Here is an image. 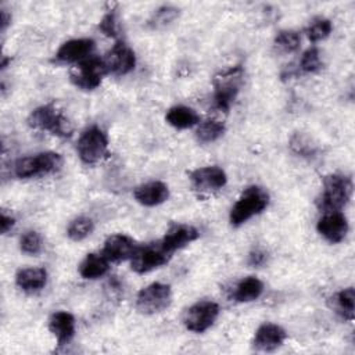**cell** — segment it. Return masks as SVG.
Segmentation results:
<instances>
[{"mask_svg":"<svg viewBox=\"0 0 355 355\" xmlns=\"http://www.w3.org/2000/svg\"><path fill=\"white\" fill-rule=\"evenodd\" d=\"M352 196V182L341 173H331L323 179L322 191L316 200L318 208L324 212L341 211Z\"/></svg>","mask_w":355,"mask_h":355,"instance_id":"6da1fadb","label":"cell"},{"mask_svg":"<svg viewBox=\"0 0 355 355\" xmlns=\"http://www.w3.org/2000/svg\"><path fill=\"white\" fill-rule=\"evenodd\" d=\"M28 125L32 129L49 132L50 135L62 139L72 135V126L68 118L54 103L35 108L28 116Z\"/></svg>","mask_w":355,"mask_h":355,"instance_id":"7a4b0ae2","label":"cell"},{"mask_svg":"<svg viewBox=\"0 0 355 355\" xmlns=\"http://www.w3.org/2000/svg\"><path fill=\"white\" fill-rule=\"evenodd\" d=\"M269 204V194L263 187L250 186L237 198L229 214L232 226H241L252 216L261 214Z\"/></svg>","mask_w":355,"mask_h":355,"instance_id":"3957f363","label":"cell"},{"mask_svg":"<svg viewBox=\"0 0 355 355\" xmlns=\"http://www.w3.org/2000/svg\"><path fill=\"white\" fill-rule=\"evenodd\" d=\"M244 71L240 65L232 67L226 71L219 72L215 75L212 85H214V105L223 112H227L233 105L241 83H243Z\"/></svg>","mask_w":355,"mask_h":355,"instance_id":"277c9868","label":"cell"},{"mask_svg":"<svg viewBox=\"0 0 355 355\" xmlns=\"http://www.w3.org/2000/svg\"><path fill=\"white\" fill-rule=\"evenodd\" d=\"M61 165L62 158L60 154L53 151H44L17 159L14 164V175L19 179L43 176L57 172Z\"/></svg>","mask_w":355,"mask_h":355,"instance_id":"5b68a950","label":"cell"},{"mask_svg":"<svg viewBox=\"0 0 355 355\" xmlns=\"http://www.w3.org/2000/svg\"><path fill=\"white\" fill-rule=\"evenodd\" d=\"M76 151L83 164L93 165L108 155V137L105 132L93 125L85 129L76 143Z\"/></svg>","mask_w":355,"mask_h":355,"instance_id":"8992f818","label":"cell"},{"mask_svg":"<svg viewBox=\"0 0 355 355\" xmlns=\"http://www.w3.org/2000/svg\"><path fill=\"white\" fill-rule=\"evenodd\" d=\"M172 302V290L169 284L165 283H151L143 287L136 295V308L140 313L155 315L166 308Z\"/></svg>","mask_w":355,"mask_h":355,"instance_id":"52a82bcc","label":"cell"},{"mask_svg":"<svg viewBox=\"0 0 355 355\" xmlns=\"http://www.w3.org/2000/svg\"><path fill=\"white\" fill-rule=\"evenodd\" d=\"M108 75L104 61L100 57H89L76 64L69 72V80L78 89L94 90L101 85L103 78Z\"/></svg>","mask_w":355,"mask_h":355,"instance_id":"ba28073f","label":"cell"},{"mask_svg":"<svg viewBox=\"0 0 355 355\" xmlns=\"http://www.w3.org/2000/svg\"><path fill=\"white\" fill-rule=\"evenodd\" d=\"M219 305L209 300L197 301L189 306L183 315V324L189 331L204 333L207 331L219 316Z\"/></svg>","mask_w":355,"mask_h":355,"instance_id":"9c48e42d","label":"cell"},{"mask_svg":"<svg viewBox=\"0 0 355 355\" xmlns=\"http://www.w3.org/2000/svg\"><path fill=\"white\" fill-rule=\"evenodd\" d=\"M169 258L171 254L164 250L159 241L139 245L130 258V269L139 275H143L161 268L169 261Z\"/></svg>","mask_w":355,"mask_h":355,"instance_id":"30bf717a","label":"cell"},{"mask_svg":"<svg viewBox=\"0 0 355 355\" xmlns=\"http://www.w3.org/2000/svg\"><path fill=\"white\" fill-rule=\"evenodd\" d=\"M107 73L126 75L135 69L136 55L135 51L122 40L116 42L103 57Z\"/></svg>","mask_w":355,"mask_h":355,"instance_id":"8fae6325","label":"cell"},{"mask_svg":"<svg viewBox=\"0 0 355 355\" xmlns=\"http://www.w3.org/2000/svg\"><path fill=\"white\" fill-rule=\"evenodd\" d=\"M193 187L200 193H215L225 187L227 176L225 171L216 165L201 166L189 173Z\"/></svg>","mask_w":355,"mask_h":355,"instance_id":"7c38bea8","label":"cell"},{"mask_svg":"<svg viewBox=\"0 0 355 355\" xmlns=\"http://www.w3.org/2000/svg\"><path fill=\"white\" fill-rule=\"evenodd\" d=\"M94 47L96 43L93 39H71L60 46L55 53V61L62 64H79L80 61L93 55Z\"/></svg>","mask_w":355,"mask_h":355,"instance_id":"4fadbf2b","label":"cell"},{"mask_svg":"<svg viewBox=\"0 0 355 355\" xmlns=\"http://www.w3.org/2000/svg\"><path fill=\"white\" fill-rule=\"evenodd\" d=\"M318 233L329 243H340L348 233V220L341 211L324 212L316 225Z\"/></svg>","mask_w":355,"mask_h":355,"instance_id":"5bb4252c","label":"cell"},{"mask_svg":"<svg viewBox=\"0 0 355 355\" xmlns=\"http://www.w3.org/2000/svg\"><path fill=\"white\" fill-rule=\"evenodd\" d=\"M198 236L200 233L194 226L187 223H173L165 232L159 243L164 247V250L172 255L175 251L196 241Z\"/></svg>","mask_w":355,"mask_h":355,"instance_id":"9a60e30c","label":"cell"},{"mask_svg":"<svg viewBox=\"0 0 355 355\" xmlns=\"http://www.w3.org/2000/svg\"><path fill=\"white\" fill-rule=\"evenodd\" d=\"M139 244L128 234L116 233L107 237L103 247V254L110 262H123L133 257Z\"/></svg>","mask_w":355,"mask_h":355,"instance_id":"2e32d148","label":"cell"},{"mask_svg":"<svg viewBox=\"0 0 355 355\" xmlns=\"http://www.w3.org/2000/svg\"><path fill=\"white\" fill-rule=\"evenodd\" d=\"M286 338L287 333L282 326L276 323H262L254 334L252 347L257 351L272 352L282 347Z\"/></svg>","mask_w":355,"mask_h":355,"instance_id":"e0dca14e","label":"cell"},{"mask_svg":"<svg viewBox=\"0 0 355 355\" xmlns=\"http://www.w3.org/2000/svg\"><path fill=\"white\" fill-rule=\"evenodd\" d=\"M133 197L144 207H155L168 200L169 189L164 182L151 180L137 186L133 191Z\"/></svg>","mask_w":355,"mask_h":355,"instance_id":"ac0fdd59","label":"cell"},{"mask_svg":"<svg viewBox=\"0 0 355 355\" xmlns=\"http://www.w3.org/2000/svg\"><path fill=\"white\" fill-rule=\"evenodd\" d=\"M49 330L60 347L68 344L75 336V318L67 311H57L49 319Z\"/></svg>","mask_w":355,"mask_h":355,"instance_id":"d6986e66","label":"cell"},{"mask_svg":"<svg viewBox=\"0 0 355 355\" xmlns=\"http://www.w3.org/2000/svg\"><path fill=\"white\" fill-rule=\"evenodd\" d=\"M47 272L44 268H24L15 275V284L26 294H35L44 288Z\"/></svg>","mask_w":355,"mask_h":355,"instance_id":"ffe728a7","label":"cell"},{"mask_svg":"<svg viewBox=\"0 0 355 355\" xmlns=\"http://www.w3.org/2000/svg\"><path fill=\"white\" fill-rule=\"evenodd\" d=\"M110 269V261L103 252H90L79 263V273L83 279L94 280L103 277Z\"/></svg>","mask_w":355,"mask_h":355,"instance_id":"44dd1931","label":"cell"},{"mask_svg":"<svg viewBox=\"0 0 355 355\" xmlns=\"http://www.w3.org/2000/svg\"><path fill=\"white\" fill-rule=\"evenodd\" d=\"M262 291H263V283L255 276H248L241 279L236 284L232 293V298L237 302H251L258 300Z\"/></svg>","mask_w":355,"mask_h":355,"instance_id":"7402d4cb","label":"cell"},{"mask_svg":"<svg viewBox=\"0 0 355 355\" xmlns=\"http://www.w3.org/2000/svg\"><path fill=\"white\" fill-rule=\"evenodd\" d=\"M166 122L176 129H189L200 123V115L190 107L175 105L165 115Z\"/></svg>","mask_w":355,"mask_h":355,"instance_id":"603a6c76","label":"cell"},{"mask_svg":"<svg viewBox=\"0 0 355 355\" xmlns=\"http://www.w3.org/2000/svg\"><path fill=\"white\" fill-rule=\"evenodd\" d=\"M354 304H355V291L352 287L343 288L330 298L331 309L345 320L354 319Z\"/></svg>","mask_w":355,"mask_h":355,"instance_id":"cb8c5ba5","label":"cell"},{"mask_svg":"<svg viewBox=\"0 0 355 355\" xmlns=\"http://www.w3.org/2000/svg\"><path fill=\"white\" fill-rule=\"evenodd\" d=\"M226 132V126L223 122L218 119H207L200 122L196 129V139L200 143H212L220 139Z\"/></svg>","mask_w":355,"mask_h":355,"instance_id":"d4e9b609","label":"cell"},{"mask_svg":"<svg viewBox=\"0 0 355 355\" xmlns=\"http://www.w3.org/2000/svg\"><path fill=\"white\" fill-rule=\"evenodd\" d=\"M94 229V223L90 218L87 216H78L73 220H71V223L67 227V236L72 240V241H80L83 239H86L87 236L92 234Z\"/></svg>","mask_w":355,"mask_h":355,"instance_id":"484cf974","label":"cell"},{"mask_svg":"<svg viewBox=\"0 0 355 355\" xmlns=\"http://www.w3.org/2000/svg\"><path fill=\"white\" fill-rule=\"evenodd\" d=\"M331 31H333V25L330 19L323 17H316L309 22V25L305 29V33L311 42L316 43L329 37Z\"/></svg>","mask_w":355,"mask_h":355,"instance_id":"4316f807","label":"cell"},{"mask_svg":"<svg viewBox=\"0 0 355 355\" xmlns=\"http://www.w3.org/2000/svg\"><path fill=\"white\" fill-rule=\"evenodd\" d=\"M301 36L293 29H284L275 36V46L283 53H294L300 49Z\"/></svg>","mask_w":355,"mask_h":355,"instance_id":"83f0119b","label":"cell"},{"mask_svg":"<svg viewBox=\"0 0 355 355\" xmlns=\"http://www.w3.org/2000/svg\"><path fill=\"white\" fill-rule=\"evenodd\" d=\"M179 17V8L173 7V6H161L159 8H157L150 21L148 25L153 28H164L169 24H172L176 18Z\"/></svg>","mask_w":355,"mask_h":355,"instance_id":"f1b7e54d","label":"cell"},{"mask_svg":"<svg viewBox=\"0 0 355 355\" xmlns=\"http://www.w3.org/2000/svg\"><path fill=\"white\" fill-rule=\"evenodd\" d=\"M322 57H320V51L316 47H309L308 50L304 51L298 68L305 72V73H315L318 71L322 69Z\"/></svg>","mask_w":355,"mask_h":355,"instance_id":"f546056e","label":"cell"},{"mask_svg":"<svg viewBox=\"0 0 355 355\" xmlns=\"http://www.w3.org/2000/svg\"><path fill=\"white\" fill-rule=\"evenodd\" d=\"M19 248L24 254L37 255L43 250V240L37 232L28 230L19 239Z\"/></svg>","mask_w":355,"mask_h":355,"instance_id":"4dcf8cb0","label":"cell"},{"mask_svg":"<svg viewBox=\"0 0 355 355\" xmlns=\"http://www.w3.org/2000/svg\"><path fill=\"white\" fill-rule=\"evenodd\" d=\"M290 147L300 157L311 158V157H313L316 154V146L304 133H295L291 137V140H290Z\"/></svg>","mask_w":355,"mask_h":355,"instance_id":"1f68e13d","label":"cell"},{"mask_svg":"<svg viewBox=\"0 0 355 355\" xmlns=\"http://www.w3.org/2000/svg\"><path fill=\"white\" fill-rule=\"evenodd\" d=\"M98 28H100V31H101L105 36H108V37H116V36L119 35V19H118L116 10H114V8L108 10V11L103 15V18H101V21H100V24H98Z\"/></svg>","mask_w":355,"mask_h":355,"instance_id":"d6a6232c","label":"cell"},{"mask_svg":"<svg viewBox=\"0 0 355 355\" xmlns=\"http://www.w3.org/2000/svg\"><path fill=\"white\" fill-rule=\"evenodd\" d=\"M268 261V254L262 248H255L248 254V265L251 266H263Z\"/></svg>","mask_w":355,"mask_h":355,"instance_id":"836d02e7","label":"cell"},{"mask_svg":"<svg viewBox=\"0 0 355 355\" xmlns=\"http://www.w3.org/2000/svg\"><path fill=\"white\" fill-rule=\"evenodd\" d=\"M15 225V219L8 215L4 209L1 211V216H0V229H1V233L6 234L7 232H10Z\"/></svg>","mask_w":355,"mask_h":355,"instance_id":"e575fe53","label":"cell"},{"mask_svg":"<svg viewBox=\"0 0 355 355\" xmlns=\"http://www.w3.org/2000/svg\"><path fill=\"white\" fill-rule=\"evenodd\" d=\"M10 21H11V15H10L6 10H1V12H0V26H1V32H4V31L7 29Z\"/></svg>","mask_w":355,"mask_h":355,"instance_id":"d590c367","label":"cell"}]
</instances>
